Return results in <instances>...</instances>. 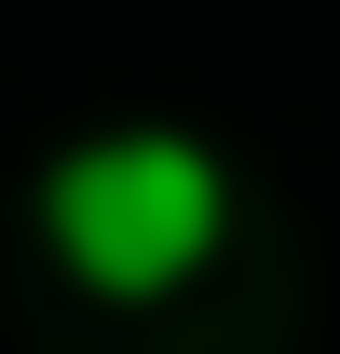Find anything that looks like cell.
<instances>
[{"instance_id":"cell-1","label":"cell","mask_w":340,"mask_h":354,"mask_svg":"<svg viewBox=\"0 0 340 354\" xmlns=\"http://www.w3.org/2000/svg\"><path fill=\"white\" fill-rule=\"evenodd\" d=\"M41 245L68 286L95 300H177L191 272L232 245V164L177 123H123V136H82L41 164Z\"/></svg>"}]
</instances>
